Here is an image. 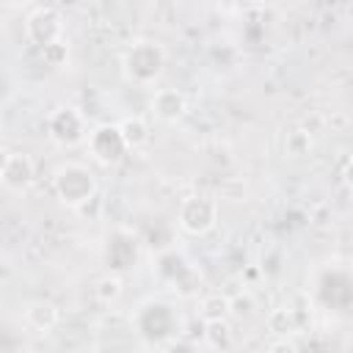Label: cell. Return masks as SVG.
I'll return each mask as SVG.
<instances>
[{
    "label": "cell",
    "mask_w": 353,
    "mask_h": 353,
    "mask_svg": "<svg viewBox=\"0 0 353 353\" xmlns=\"http://www.w3.org/2000/svg\"><path fill=\"white\" fill-rule=\"evenodd\" d=\"M121 72L135 85H154L160 74L165 72V50L154 39H138L132 41L121 55Z\"/></svg>",
    "instance_id": "obj_1"
},
{
    "label": "cell",
    "mask_w": 353,
    "mask_h": 353,
    "mask_svg": "<svg viewBox=\"0 0 353 353\" xmlns=\"http://www.w3.org/2000/svg\"><path fill=\"white\" fill-rule=\"evenodd\" d=\"M135 331L146 345H165L179 334V314L165 301H146L135 312Z\"/></svg>",
    "instance_id": "obj_2"
},
{
    "label": "cell",
    "mask_w": 353,
    "mask_h": 353,
    "mask_svg": "<svg viewBox=\"0 0 353 353\" xmlns=\"http://www.w3.org/2000/svg\"><path fill=\"white\" fill-rule=\"evenodd\" d=\"M52 190H55L61 204L74 210L80 201L94 196L99 188H97V176H94V171L88 165H83V163H63L52 174Z\"/></svg>",
    "instance_id": "obj_3"
},
{
    "label": "cell",
    "mask_w": 353,
    "mask_h": 353,
    "mask_svg": "<svg viewBox=\"0 0 353 353\" xmlns=\"http://www.w3.org/2000/svg\"><path fill=\"white\" fill-rule=\"evenodd\" d=\"M47 135L52 143L72 149L88 138V119L74 105H61L47 116Z\"/></svg>",
    "instance_id": "obj_4"
},
{
    "label": "cell",
    "mask_w": 353,
    "mask_h": 353,
    "mask_svg": "<svg viewBox=\"0 0 353 353\" xmlns=\"http://www.w3.org/2000/svg\"><path fill=\"white\" fill-rule=\"evenodd\" d=\"M218 223V201L210 196H188L182 199L179 210H176V226L185 234L201 237L207 232H212Z\"/></svg>",
    "instance_id": "obj_5"
},
{
    "label": "cell",
    "mask_w": 353,
    "mask_h": 353,
    "mask_svg": "<svg viewBox=\"0 0 353 353\" xmlns=\"http://www.w3.org/2000/svg\"><path fill=\"white\" fill-rule=\"evenodd\" d=\"M157 273L163 276V281H168L179 295H196L199 284H201V273L188 262L185 254H179L176 248H165L160 251L157 259Z\"/></svg>",
    "instance_id": "obj_6"
},
{
    "label": "cell",
    "mask_w": 353,
    "mask_h": 353,
    "mask_svg": "<svg viewBox=\"0 0 353 353\" xmlns=\"http://www.w3.org/2000/svg\"><path fill=\"white\" fill-rule=\"evenodd\" d=\"M138 248H141L138 237H135L130 229L116 226V229H110V232L105 234L102 259H105V265H108L113 273H124V270L135 268V262H138Z\"/></svg>",
    "instance_id": "obj_7"
},
{
    "label": "cell",
    "mask_w": 353,
    "mask_h": 353,
    "mask_svg": "<svg viewBox=\"0 0 353 353\" xmlns=\"http://www.w3.org/2000/svg\"><path fill=\"white\" fill-rule=\"evenodd\" d=\"M85 143H88L91 157H94L97 163H102V165H116V163H121V160L127 157V152H130V146H127L124 138H121L119 124H108V121H105V124H97L94 130H88Z\"/></svg>",
    "instance_id": "obj_8"
},
{
    "label": "cell",
    "mask_w": 353,
    "mask_h": 353,
    "mask_svg": "<svg viewBox=\"0 0 353 353\" xmlns=\"http://www.w3.org/2000/svg\"><path fill=\"white\" fill-rule=\"evenodd\" d=\"M61 33H63V19H61L58 8H52V6H39L25 19V36L36 47H44V44L61 39Z\"/></svg>",
    "instance_id": "obj_9"
},
{
    "label": "cell",
    "mask_w": 353,
    "mask_h": 353,
    "mask_svg": "<svg viewBox=\"0 0 353 353\" xmlns=\"http://www.w3.org/2000/svg\"><path fill=\"white\" fill-rule=\"evenodd\" d=\"M149 110H152V116H154L157 121L174 124V121H179V119L185 116L188 99H185V94L176 91V88H157V91L152 94V99H149Z\"/></svg>",
    "instance_id": "obj_10"
},
{
    "label": "cell",
    "mask_w": 353,
    "mask_h": 353,
    "mask_svg": "<svg viewBox=\"0 0 353 353\" xmlns=\"http://www.w3.org/2000/svg\"><path fill=\"white\" fill-rule=\"evenodd\" d=\"M0 182L8 190H17V193L28 190L36 182V165H33V160L25 152H11L6 168L0 171Z\"/></svg>",
    "instance_id": "obj_11"
},
{
    "label": "cell",
    "mask_w": 353,
    "mask_h": 353,
    "mask_svg": "<svg viewBox=\"0 0 353 353\" xmlns=\"http://www.w3.org/2000/svg\"><path fill=\"white\" fill-rule=\"evenodd\" d=\"M58 306L52 303V301H44V298H36V301H30V303H25V309H22V320H25V325L30 328V331H36V334H47V331H52L55 325H58Z\"/></svg>",
    "instance_id": "obj_12"
},
{
    "label": "cell",
    "mask_w": 353,
    "mask_h": 353,
    "mask_svg": "<svg viewBox=\"0 0 353 353\" xmlns=\"http://www.w3.org/2000/svg\"><path fill=\"white\" fill-rule=\"evenodd\" d=\"M116 124H119L121 138H124V143H127L130 149H141V146H146L149 138H152L149 124H146L143 116H124V119L116 121Z\"/></svg>",
    "instance_id": "obj_13"
},
{
    "label": "cell",
    "mask_w": 353,
    "mask_h": 353,
    "mask_svg": "<svg viewBox=\"0 0 353 353\" xmlns=\"http://www.w3.org/2000/svg\"><path fill=\"white\" fill-rule=\"evenodd\" d=\"M204 342L212 350H229L234 345L229 320L226 317H221V320H204Z\"/></svg>",
    "instance_id": "obj_14"
},
{
    "label": "cell",
    "mask_w": 353,
    "mask_h": 353,
    "mask_svg": "<svg viewBox=\"0 0 353 353\" xmlns=\"http://www.w3.org/2000/svg\"><path fill=\"white\" fill-rule=\"evenodd\" d=\"M121 292H124V281H121V273H105V276H99L97 279V284H94V295H97V301L99 303H116L119 298H121Z\"/></svg>",
    "instance_id": "obj_15"
},
{
    "label": "cell",
    "mask_w": 353,
    "mask_h": 353,
    "mask_svg": "<svg viewBox=\"0 0 353 353\" xmlns=\"http://www.w3.org/2000/svg\"><path fill=\"white\" fill-rule=\"evenodd\" d=\"M199 314L201 320H221V317H229V295H221V292H210L199 301Z\"/></svg>",
    "instance_id": "obj_16"
},
{
    "label": "cell",
    "mask_w": 353,
    "mask_h": 353,
    "mask_svg": "<svg viewBox=\"0 0 353 353\" xmlns=\"http://www.w3.org/2000/svg\"><path fill=\"white\" fill-rule=\"evenodd\" d=\"M39 52H41L44 66H50V69H63L69 63V44L63 39H55V41L39 47Z\"/></svg>",
    "instance_id": "obj_17"
},
{
    "label": "cell",
    "mask_w": 353,
    "mask_h": 353,
    "mask_svg": "<svg viewBox=\"0 0 353 353\" xmlns=\"http://www.w3.org/2000/svg\"><path fill=\"white\" fill-rule=\"evenodd\" d=\"M268 331H273L276 336H290V334H295V314H292V309H287V306L273 309V312L268 314Z\"/></svg>",
    "instance_id": "obj_18"
},
{
    "label": "cell",
    "mask_w": 353,
    "mask_h": 353,
    "mask_svg": "<svg viewBox=\"0 0 353 353\" xmlns=\"http://www.w3.org/2000/svg\"><path fill=\"white\" fill-rule=\"evenodd\" d=\"M254 312H256V298L248 290H243V292L229 298V317L248 320V317H254Z\"/></svg>",
    "instance_id": "obj_19"
},
{
    "label": "cell",
    "mask_w": 353,
    "mask_h": 353,
    "mask_svg": "<svg viewBox=\"0 0 353 353\" xmlns=\"http://www.w3.org/2000/svg\"><path fill=\"white\" fill-rule=\"evenodd\" d=\"M284 152L290 157H303L312 152V132L309 130H292L287 132V141H284Z\"/></svg>",
    "instance_id": "obj_20"
},
{
    "label": "cell",
    "mask_w": 353,
    "mask_h": 353,
    "mask_svg": "<svg viewBox=\"0 0 353 353\" xmlns=\"http://www.w3.org/2000/svg\"><path fill=\"white\" fill-rule=\"evenodd\" d=\"M74 212H77L80 218H85V221H99L102 212H105V199H102V193L97 190V193L88 196L85 201H80V204L74 207Z\"/></svg>",
    "instance_id": "obj_21"
},
{
    "label": "cell",
    "mask_w": 353,
    "mask_h": 353,
    "mask_svg": "<svg viewBox=\"0 0 353 353\" xmlns=\"http://www.w3.org/2000/svg\"><path fill=\"white\" fill-rule=\"evenodd\" d=\"M270 347H273V350H295V345H292V342H287V339H281V342H273Z\"/></svg>",
    "instance_id": "obj_22"
},
{
    "label": "cell",
    "mask_w": 353,
    "mask_h": 353,
    "mask_svg": "<svg viewBox=\"0 0 353 353\" xmlns=\"http://www.w3.org/2000/svg\"><path fill=\"white\" fill-rule=\"evenodd\" d=\"M8 157H11V152H8L6 146H0V171L6 168V163H8Z\"/></svg>",
    "instance_id": "obj_23"
},
{
    "label": "cell",
    "mask_w": 353,
    "mask_h": 353,
    "mask_svg": "<svg viewBox=\"0 0 353 353\" xmlns=\"http://www.w3.org/2000/svg\"><path fill=\"white\" fill-rule=\"evenodd\" d=\"M3 88H6V74H3V69H0V94H3Z\"/></svg>",
    "instance_id": "obj_24"
}]
</instances>
